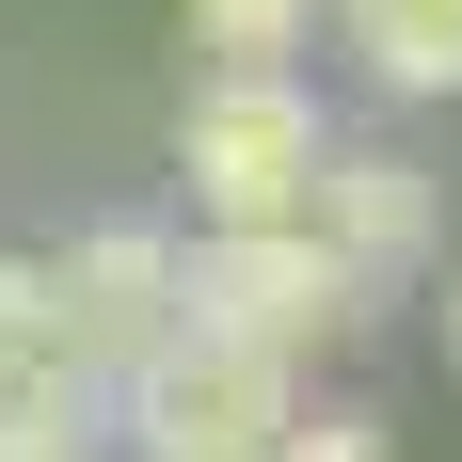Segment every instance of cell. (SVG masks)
Here are the masks:
<instances>
[{"label": "cell", "mask_w": 462, "mask_h": 462, "mask_svg": "<svg viewBox=\"0 0 462 462\" xmlns=\"http://www.w3.org/2000/svg\"><path fill=\"white\" fill-rule=\"evenodd\" d=\"M272 430H287V367L208 335V319L143 335L112 367V447L128 462H272Z\"/></svg>", "instance_id": "7a4b0ae2"}, {"label": "cell", "mask_w": 462, "mask_h": 462, "mask_svg": "<svg viewBox=\"0 0 462 462\" xmlns=\"http://www.w3.org/2000/svg\"><path fill=\"white\" fill-rule=\"evenodd\" d=\"M447 351H462V287H447Z\"/></svg>", "instance_id": "8fae6325"}, {"label": "cell", "mask_w": 462, "mask_h": 462, "mask_svg": "<svg viewBox=\"0 0 462 462\" xmlns=\"http://www.w3.org/2000/svg\"><path fill=\"white\" fill-rule=\"evenodd\" d=\"M272 462H383V415H287Z\"/></svg>", "instance_id": "9c48e42d"}, {"label": "cell", "mask_w": 462, "mask_h": 462, "mask_svg": "<svg viewBox=\"0 0 462 462\" xmlns=\"http://www.w3.org/2000/svg\"><path fill=\"white\" fill-rule=\"evenodd\" d=\"M176 176L208 224H303V176H319V96L287 64H208L176 112Z\"/></svg>", "instance_id": "3957f363"}, {"label": "cell", "mask_w": 462, "mask_h": 462, "mask_svg": "<svg viewBox=\"0 0 462 462\" xmlns=\"http://www.w3.org/2000/svg\"><path fill=\"white\" fill-rule=\"evenodd\" d=\"M32 351H48V272L0 255V367H32Z\"/></svg>", "instance_id": "30bf717a"}, {"label": "cell", "mask_w": 462, "mask_h": 462, "mask_svg": "<svg viewBox=\"0 0 462 462\" xmlns=\"http://www.w3.org/2000/svg\"><path fill=\"white\" fill-rule=\"evenodd\" d=\"M0 462H112V383L64 351L0 367Z\"/></svg>", "instance_id": "8992f818"}, {"label": "cell", "mask_w": 462, "mask_h": 462, "mask_svg": "<svg viewBox=\"0 0 462 462\" xmlns=\"http://www.w3.org/2000/svg\"><path fill=\"white\" fill-rule=\"evenodd\" d=\"M383 96H462V0H319Z\"/></svg>", "instance_id": "52a82bcc"}, {"label": "cell", "mask_w": 462, "mask_h": 462, "mask_svg": "<svg viewBox=\"0 0 462 462\" xmlns=\"http://www.w3.org/2000/svg\"><path fill=\"white\" fill-rule=\"evenodd\" d=\"M176 319L239 335V351H272V367H303V351H335V335L383 319V287L335 272L319 224H208V255H176Z\"/></svg>", "instance_id": "6da1fadb"}, {"label": "cell", "mask_w": 462, "mask_h": 462, "mask_svg": "<svg viewBox=\"0 0 462 462\" xmlns=\"http://www.w3.org/2000/svg\"><path fill=\"white\" fill-rule=\"evenodd\" d=\"M48 272V351H64V367H128L143 335H176V239L160 224H96L80 255H32Z\"/></svg>", "instance_id": "277c9868"}, {"label": "cell", "mask_w": 462, "mask_h": 462, "mask_svg": "<svg viewBox=\"0 0 462 462\" xmlns=\"http://www.w3.org/2000/svg\"><path fill=\"white\" fill-rule=\"evenodd\" d=\"M303 224L335 239V272H351V287H399V272L430 255V176L399 160V143H319Z\"/></svg>", "instance_id": "5b68a950"}, {"label": "cell", "mask_w": 462, "mask_h": 462, "mask_svg": "<svg viewBox=\"0 0 462 462\" xmlns=\"http://www.w3.org/2000/svg\"><path fill=\"white\" fill-rule=\"evenodd\" d=\"M191 48L208 64H287V48H319V0H191Z\"/></svg>", "instance_id": "ba28073f"}]
</instances>
